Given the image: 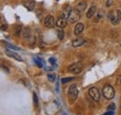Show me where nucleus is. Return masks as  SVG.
Returning <instances> with one entry per match:
<instances>
[{"mask_svg": "<svg viewBox=\"0 0 121 115\" xmlns=\"http://www.w3.org/2000/svg\"><path fill=\"white\" fill-rule=\"evenodd\" d=\"M108 19L111 21V22L116 25L121 20V11L118 9H114V10H111L108 14H107Z\"/></svg>", "mask_w": 121, "mask_h": 115, "instance_id": "f257e3e1", "label": "nucleus"}, {"mask_svg": "<svg viewBox=\"0 0 121 115\" xmlns=\"http://www.w3.org/2000/svg\"><path fill=\"white\" fill-rule=\"evenodd\" d=\"M103 95L104 96L106 99H112L115 97V90L113 88V86L110 85H104L103 88Z\"/></svg>", "mask_w": 121, "mask_h": 115, "instance_id": "f03ea898", "label": "nucleus"}, {"mask_svg": "<svg viewBox=\"0 0 121 115\" xmlns=\"http://www.w3.org/2000/svg\"><path fill=\"white\" fill-rule=\"evenodd\" d=\"M77 96H78V90H77L76 85H72L68 90V98H69L70 103H74L77 99Z\"/></svg>", "mask_w": 121, "mask_h": 115, "instance_id": "7ed1b4c3", "label": "nucleus"}, {"mask_svg": "<svg viewBox=\"0 0 121 115\" xmlns=\"http://www.w3.org/2000/svg\"><path fill=\"white\" fill-rule=\"evenodd\" d=\"M80 13H81V12L78 11L76 8V9H72V10L69 12L68 17H67L68 21L71 22V23H75L77 21H79V19L81 18V14H80Z\"/></svg>", "mask_w": 121, "mask_h": 115, "instance_id": "20e7f679", "label": "nucleus"}, {"mask_svg": "<svg viewBox=\"0 0 121 115\" xmlns=\"http://www.w3.org/2000/svg\"><path fill=\"white\" fill-rule=\"evenodd\" d=\"M68 70L73 74H79L83 70V64L81 62H79V61L75 62V63H73L72 65H70L68 67Z\"/></svg>", "mask_w": 121, "mask_h": 115, "instance_id": "39448f33", "label": "nucleus"}, {"mask_svg": "<svg viewBox=\"0 0 121 115\" xmlns=\"http://www.w3.org/2000/svg\"><path fill=\"white\" fill-rule=\"evenodd\" d=\"M89 95H90V97H91V99L94 101H96V102H98V101L100 100V99H101V94H100L99 90L96 87H91V88H90Z\"/></svg>", "mask_w": 121, "mask_h": 115, "instance_id": "423d86ee", "label": "nucleus"}, {"mask_svg": "<svg viewBox=\"0 0 121 115\" xmlns=\"http://www.w3.org/2000/svg\"><path fill=\"white\" fill-rule=\"evenodd\" d=\"M45 26L48 28H53L54 27V24H55V20H54V17L51 16V15H48L45 18Z\"/></svg>", "mask_w": 121, "mask_h": 115, "instance_id": "0eeeda50", "label": "nucleus"}, {"mask_svg": "<svg viewBox=\"0 0 121 115\" xmlns=\"http://www.w3.org/2000/svg\"><path fill=\"white\" fill-rule=\"evenodd\" d=\"M83 30H84V24L81 23V22H78L75 27V34L76 35H80L82 33H83Z\"/></svg>", "mask_w": 121, "mask_h": 115, "instance_id": "6e6552de", "label": "nucleus"}, {"mask_svg": "<svg viewBox=\"0 0 121 115\" xmlns=\"http://www.w3.org/2000/svg\"><path fill=\"white\" fill-rule=\"evenodd\" d=\"M57 26L60 27V28H65L67 26V21L65 20V18L63 17H60L57 21Z\"/></svg>", "mask_w": 121, "mask_h": 115, "instance_id": "1a4fd4ad", "label": "nucleus"}, {"mask_svg": "<svg viewBox=\"0 0 121 115\" xmlns=\"http://www.w3.org/2000/svg\"><path fill=\"white\" fill-rule=\"evenodd\" d=\"M84 42H85L84 38H82V37H78V38H76L75 40H73L72 45H73L74 47H78V46L82 45L84 44Z\"/></svg>", "mask_w": 121, "mask_h": 115, "instance_id": "9d476101", "label": "nucleus"}, {"mask_svg": "<svg viewBox=\"0 0 121 115\" xmlns=\"http://www.w3.org/2000/svg\"><path fill=\"white\" fill-rule=\"evenodd\" d=\"M31 36V30L29 27H24L22 30V37L24 39H29Z\"/></svg>", "mask_w": 121, "mask_h": 115, "instance_id": "9b49d317", "label": "nucleus"}, {"mask_svg": "<svg viewBox=\"0 0 121 115\" xmlns=\"http://www.w3.org/2000/svg\"><path fill=\"white\" fill-rule=\"evenodd\" d=\"M87 3L86 2H80V3H78L77 5H76V8L78 10V11H80V12H83L86 8H87Z\"/></svg>", "mask_w": 121, "mask_h": 115, "instance_id": "f8f14e48", "label": "nucleus"}, {"mask_svg": "<svg viewBox=\"0 0 121 115\" xmlns=\"http://www.w3.org/2000/svg\"><path fill=\"white\" fill-rule=\"evenodd\" d=\"M6 53H7V55H8V56H9V57L14 58H15V59H17V60L22 61V58L20 57L18 54H16V53L12 52V51H10V50H6Z\"/></svg>", "mask_w": 121, "mask_h": 115, "instance_id": "ddd939ff", "label": "nucleus"}, {"mask_svg": "<svg viewBox=\"0 0 121 115\" xmlns=\"http://www.w3.org/2000/svg\"><path fill=\"white\" fill-rule=\"evenodd\" d=\"M96 12V7L95 6H91L89 8V10L87 11V18H92Z\"/></svg>", "mask_w": 121, "mask_h": 115, "instance_id": "4468645a", "label": "nucleus"}, {"mask_svg": "<svg viewBox=\"0 0 121 115\" xmlns=\"http://www.w3.org/2000/svg\"><path fill=\"white\" fill-rule=\"evenodd\" d=\"M25 7L27 8V9L29 10V11H32V10H34V8H35V1H28L26 4H25Z\"/></svg>", "mask_w": 121, "mask_h": 115, "instance_id": "2eb2a0df", "label": "nucleus"}, {"mask_svg": "<svg viewBox=\"0 0 121 115\" xmlns=\"http://www.w3.org/2000/svg\"><path fill=\"white\" fill-rule=\"evenodd\" d=\"M21 33H22V25H20V24L15 25V27H14V35L15 36H20Z\"/></svg>", "mask_w": 121, "mask_h": 115, "instance_id": "dca6fc26", "label": "nucleus"}, {"mask_svg": "<svg viewBox=\"0 0 121 115\" xmlns=\"http://www.w3.org/2000/svg\"><path fill=\"white\" fill-rule=\"evenodd\" d=\"M57 35H58L59 40H60V41L63 40V38H64V32L61 30V28L57 30Z\"/></svg>", "mask_w": 121, "mask_h": 115, "instance_id": "f3484780", "label": "nucleus"}, {"mask_svg": "<svg viewBox=\"0 0 121 115\" xmlns=\"http://www.w3.org/2000/svg\"><path fill=\"white\" fill-rule=\"evenodd\" d=\"M27 42H28V45H34L35 43V36H31L29 39H27Z\"/></svg>", "mask_w": 121, "mask_h": 115, "instance_id": "a211bd4d", "label": "nucleus"}, {"mask_svg": "<svg viewBox=\"0 0 121 115\" xmlns=\"http://www.w3.org/2000/svg\"><path fill=\"white\" fill-rule=\"evenodd\" d=\"M73 80H74V77L63 78V79H61V83H62V84H67V83H69V82H71V81H73Z\"/></svg>", "mask_w": 121, "mask_h": 115, "instance_id": "6ab92c4d", "label": "nucleus"}, {"mask_svg": "<svg viewBox=\"0 0 121 115\" xmlns=\"http://www.w3.org/2000/svg\"><path fill=\"white\" fill-rule=\"evenodd\" d=\"M48 80H49V81L53 82V81L55 80V77H56V76H55V74H48Z\"/></svg>", "mask_w": 121, "mask_h": 115, "instance_id": "aec40b11", "label": "nucleus"}, {"mask_svg": "<svg viewBox=\"0 0 121 115\" xmlns=\"http://www.w3.org/2000/svg\"><path fill=\"white\" fill-rule=\"evenodd\" d=\"M34 102H35V106H37V105H38V99H37V96H36L35 94H34Z\"/></svg>", "mask_w": 121, "mask_h": 115, "instance_id": "412c9836", "label": "nucleus"}, {"mask_svg": "<svg viewBox=\"0 0 121 115\" xmlns=\"http://www.w3.org/2000/svg\"><path fill=\"white\" fill-rule=\"evenodd\" d=\"M114 109H115V104L114 103H112L108 106V110H114Z\"/></svg>", "mask_w": 121, "mask_h": 115, "instance_id": "4be33fe9", "label": "nucleus"}, {"mask_svg": "<svg viewBox=\"0 0 121 115\" xmlns=\"http://www.w3.org/2000/svg\"><path fill=\"white\" fill-rule=\"evenodd\" d=\"M7 28H8V25H7V24H2V26H1V30H2V31L7 30Z\"/></svg>", "mask_w": 121, "mask_h": 115, "instance_id": "5701e85b", "label": "nucleus"}, {"mask_svg": "<svg viewBox=\"0 0 121 115\" xmlns=\"http://www.w3.org/2000/svg\"><path fill=\"white\" fill-rule=\"evenodd\" d=\"M49 62H50L51 64H55V58H49Z\"/></svg>", "mask_w": 121, "mask_h": 115, "instance_id": "b1692460", "label": "nucleus"}, {"mask_svg": "<svg viewBox=\"0 0 121 115\" xmlns=\"http://www.w3.org/2000/svg\"><path fill=\"white\" fill-rule=\"evenodd\" d=\"M112 5V0H107V2H106V6L107 7H110Z\"/></svg>", "mask_w": 121, "mask_h": 115, "instance_id": "393cba45", "label": "nucleus"}, {"mask_svg": "<svg viewBox=\"0 0 121 115\" xmlns=\"http://www.w3.org/2000/svg\"><path fill=\"white\" fill-rule=\"evenodd\" d=\"M105 114H114V111H107V112H105Z\"/></svg>", "mask_w": 121, "mask_h": 115, "instance_id": "a878e982", "label": "nucleus"}, {"mask_svg": "<svg viewBox=\"0 0 121 115\" xmlns=\"http://www.w3.org/2000/svg\"><path fill=\"white\" fill-rule=\"evenodd\" d=\"M120 109H121V104H120Z\"/></svg>", "mask_w": 121, "mask_h": 115, "instance_id": "bb28decb", "label": "nucleus"}]
</instances>
